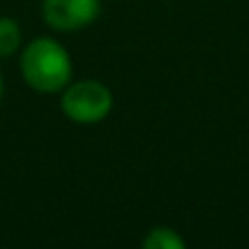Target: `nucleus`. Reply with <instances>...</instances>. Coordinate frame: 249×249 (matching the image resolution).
<instances>
[{"label":"nucleus","instance_id":"20e7f679","mask_svg":"<svg viewBox=\"0 0 249 249\" xmlns=\"http://www.w3.org/2000/svg\"><path fill=\"white\" fill-rule=\"evenodd\" d=\"M142 245L151 249H184L186 241L171 228H153L144 236Z\"/></svg>","mask_w":249,"mask_h":249},{"label":"nucleus","instance_id":"7ed1b4c3","mask_svg":"<svg viewBox=\"0 0 249 249\" xmlns=\"http://www.w3.org/2000/svg\"><path fill=\"white\" fill-rule=\"evenodd\" d=\"M101 13V0H44L42 16L55 31H79Z\"/></svg>","mask_w":249,"mask_h":249},{"label":"nucleus","instance_id":"39448f33","mask_svg":"<svg viewBox=\"0 0 249 249\" xmlns=\"http://www.w3.org/2000/svg\"><path fill=\"white\" fill-rule=\"evenodd\" d=\"M22 44V31L13 18H0V57H11Z\"/></svg>","mask_w":249,"mask_h":249},{"label":"nucleus","instance_id":"f03ea898","mask_svg":"<svg viewBox=\"0 0 249 249\" xmlns=\"http://www.w3.org/2000/svg\"><path fill=\"white\" fill-rule=\"evenodd\" d=\"M61 94V112L74 123L94 124L109 116L114 107V96L107 86L94 79L77 81L66 86Z\"/></svg>","mask_w":249,"mask_h":249},{"label":"nucleus","instance_id":"423d86ee","mask_svg":"<svg viewBox=\"0 0 249 249\" xmlns=\"http://www.w3.org/2000/svg\"><path fill=\"white\" fill-rule=\"evenodd\" d=\"M2 92H4V81H2V74H0V99H2Z\"/></svg>","mask_w":249,"mask_h":249},{"label":"nucleus","instance_id":"f257e3e1","mask_svg":"<svg viewBox=\"0 0 249 249\" xmlns=\"http://www.w3.org/2000/svg\"><path fill=\"white\" fill-rule=\"evenodd\" d=\"M20 70L29 88L39 94H53L61 92L70 83L72 59L59 42L51 37H37L22 53Z\"/></svg>","mask_w":249,"mask_h":249}]
</instances>
